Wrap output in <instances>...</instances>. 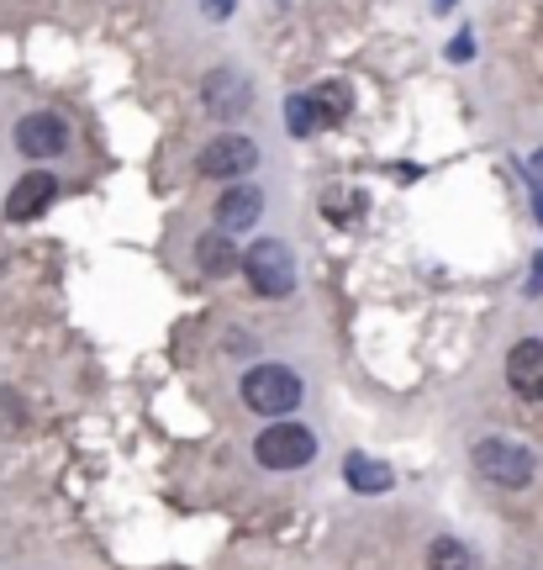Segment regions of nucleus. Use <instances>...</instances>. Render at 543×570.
I'll return each instance as SVG.
<instances>
[{
	"label": "nucleus",
	"mask_w": 543,
	"mask_h": 570,
	"mask_svg": "<svg viewBox=\"0 0 543 570\" xmlns=\"http://www.w3.org/2000/svg\"><path fill=\"white\" fill-rule=\"evenodd\" d=\"M302 396H306V386L290 365H254L243 375V407L259 412V417H275V423H280L285 412L302 407Z\"/></svg>",
	"instance_id": "f257e3e1"
},
{
	"label": "nucleus",
	"mask_w": 543,
	"mask_h": 570,
	"mask_svg": "<svg viewBox=\"0 0 543 570\" xmlns=\"http://www.w3.org/2000/svg\"><path fill=\"white\" fill-rule=\"evenodd\" d=\"M475 470H481V481H491V487L502 491H523L533 487V454H527L523 444H512V439H502V433H491V439H481L475 444Z\"/></svg>",
	"instance_id": "f03ea898"
},
{
	"label": "nucleus",
	"mask_w": 543,
	"mask_h": 570,
	"mask_svg": "<svg viewBox=\"0 0 543 570\" xmlns=\"http://www.w3.org/2000/svg\"><path fill=\"white\" fill-rule=\"evenodd\" d=\"M243 275L254 285V296H290L296 291V259H290V248L280 238H259V244L243 254Z\"/></svg>",
	"instance_id": "7ed1b4c3"
},
{
	"label": "nucleus",
	"mask_w": 543,
	"mask_h": 570,
	"mask_svg": "<svg viewBox=\"0 0 543 570\" xmlns=\"http://www.w3.org/2000/svg\"><path fill=\"white\" fill-rule=\"evenodd\" d=\"M254 460L264 470H302L317 460V433L302 423H269L254 439Z\"/></svg>",
	"instance_id": "20e7f679"
},
{
	"label": "nucleus",
	"mask_w": 543,
	"mask_h": 570,
	"mask_svg": "<svg viewBox=\"0 0 543 570\" xmlns=\"http://www.w3.org/2000/svg\"><path fill=\"white\" fill-rule=\"evenodd\" d=\"M206 180H243V175H254L259 169V142L243 138V132H227V138H211L201 148V159H196Z\"/></svg>",
	"instance_id": "39448f33"
},
{
	"label": "nucleus",
	"mask_w": 543,
	"mask_h": 570,
	"mask_svg": "<svg viewBox=\"0 0 543 570\" xmlns=\"http://www.w3.org/2000/svg\"><path fill=\"white\" fill-rule=\"evenodd\" d=\"M11 142H17L27 159H59L63 148H69V127L53 111H27L17 122V132H11Z\"/></svg>",
	"instance_id": "423d86ee"
},
{
	"label": "nucleus",
	"mask_w": 543,
	"mask_h": 570,
	"mask_svg": "<svg viewBox=\"0 0 543 570\" xmlns=\"http://www.w3.org/2000/svg\"><path fill=\"white\" fill-rule=\"evenodd\" d=\"M201 101L217 122H238L243 111H248V101H254V90H248V80H243L238 69H211L201 80Z\"/></svg>",
	"instance_id": "0eeeda50"
},
{
	"label": "nucleus",
	"mask_w": 543,
	"mask_h": 570,
	"mask_svg": "<svg viewBox=\"0 0 543 570\" xmlns=\"http://www.w3.org/2000/svg\"><path fill=\"white\" fill-rule=\"evenodd\" d=\"M53 196H59V180H53L48 169L21 175V180L11 185V196H6V223H32V217H42V212L53 206Z\"/></svg>",
	"instance_id": "6e6552de"
},
{
	"label": "nucleus",
	"mask_w": 543,
	"mask_h": 570,
	"mask_svg": "<svg viewBox=\"0 0 543 570\" xmlns=\"http://www.w3.org/2000/svg\"><path fill=\"white\" fill-rule=\"evenodd\" d=\"M506 386L523 402H543V338H523L506 354Z\"/></svg>",
	"instance_id": "1a4fd4ad"
},
{
	"label": "nucleus",
	"mask_w": 543,
	"mask_h": 570,
	"mask_svg": "<svg viewBox=\"0 0 543 570\" xmlns=\"http://www.w3.org/2000/svg\"><path fill=\"white\" fill-rule=\"evenodd\" d=\"M264 217V190L259 185H227L217 196V227L221 233H248Z\"/></svg>",
	"instance_id": "9d476101"
},
{
	"label": "nucleus",
	"mask_w": 543,
	"mask_h": 570,
	"mask_svg": "<svg viewBox=\"0 0 543 570\" xmlns=\"http://www.w3.org/2000/svg\"><path fill=\"white\" fill-rule=\"evenodd\" d=\"M196 265H201V275H233V269L243 265L238 248H233V233H206L201 244H196Z\"/></svg>",
	"instance_id": "9b49d317"
},
{
	"label": "nucleus",
	"mask_w": 543,
	"mask_h": 570,
	"mask_svg": "<svg viewBox=\"0 0 543 570\" xmlns=\"http://www.w3.org/2000/svg\"><path fill=\"white\" fill-rule=\"evenodd\" d=\"M343 475H348V487L364 491V497H375V491H391V465L369 460V454H348Z\"/></svg>",
	"instance_id": "f8f14e48"
},
{
	"label": "nucleus",
	"mask_w": 543,
	"mask_h": 570,
	"mask_svg": "<svg viewBox=\"0 0 543 570\" xmlns=\"http://www.w3.org/2000/svg\"><path fill=\"white\" fill-rule=\"evenodd\" d=\"M427 570H481L475 550H464L460 539H433L427 544Z\"/></svg>",
	"instance_id": "ddd939ff"
},
{
	"label": "nucleus",
	"mask_w": 543,
	"mask_h": 570,
	"mask_svg": "<svg viewBox=\"0 0 543 570\" xmlns=\"http://www.w3.org/2000/svg\"><path fill=\"white\" fill-rule=\"evenodd\" d=\"M312 101H317V117H323V127H338L348 111H354V101H348V85L338 80H327L312 90Z\"/></svg>",
	"instance_id": "4468645a"
},
{
	"label": "nucleus",
	"mask_w": 543,
	"mask_h": 570,
	"mask_svg": "<svg viewBox=\"0 0 543 570\" xmlns=\"http://www.w3.org/2000/svg\"><path fill=\"white\" fill-rule=\"evenodd\" d=\"M285 127H290L296 138H306V132H317V127H323V117H317V101H312V90H306V96H290V106H285Z\"/></svg>",
	"instance_id": "2eb2a0df"
},
{
	"label": "nucleus",
	"mask_w": 543,
	"mask_h": 570,
	"mask_svg": "<svg viewBox=\"0 0 543 570\" xmlns=\"http://www.w3.org/2000/svg\"><path fill=\"white\" fill-rule=\"evenodd\" d=\"M359 196H348V202H343V196H323V212L327 217H354V212H359Z\"/></svg>",
	"instance_id": "dca6fc26"
},
{
	"label": "nucleus",
	"mask_w": 543,
	"mask_h": 570,
	"mask_svg": "<svg viewBox=\"0 0 543 570\" xmlns=\"http://www.w3.org/2000/svg\"><path fill=\"white\" fill-rule=\"evenodd\" d=\"M527 169H533V180H539V190H543V154H533V164H527Z\"/></svg>",
	"instance_id": "f3484780"
},
{
	"label": "nucleus",
	"mask_w": 543,
	"mask_h": 570,
	"mask_svg": "<svg viewBox=\"0 0 543 570\" xmlns=\"http://www.w3.org/2000/svg\"><path fill=\"white\" fill-rule=\"evenodd\" d=\"M206 6H211L217 17H227V11H233V0H206Z\"/></svg>",
	"instance_id": "a211bd4d"
},
{
	"label": "nucleus",
	"mask_w": 543,
	"mask_h": 570,
	"mask_svg": "<svg viewBox=\"0 0 543 570\" xmlns=\"http://www.w3.org/2000/svg\"><path fill=\"white\" fill-rule=\"evenodd\" d=\"M527 291H543V259H539V269H533V281H527Z\"/></svg>",
	"instance_id": "6ab92c4d"
}]
</instances>
